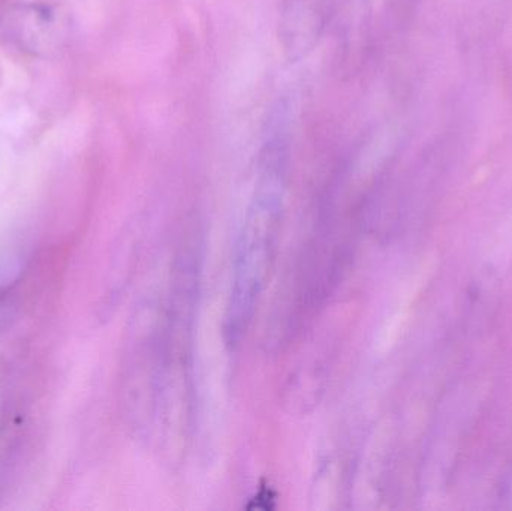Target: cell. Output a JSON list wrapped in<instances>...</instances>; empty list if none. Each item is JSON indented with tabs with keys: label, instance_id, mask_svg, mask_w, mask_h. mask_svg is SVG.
Wrapping results in <instances>:
<instances>
[{
	"label": "cell",
	"instance_id": "cell-1",
	"mask_svg": "<svg viewBox=\"0 0 512 511\" xmlns=\"http://www.w3.org/2000/svg\"><path fill=\"white\" fill-rule=\"evenodd\" d=\"M286 182L285 144L270 140L259 161L254 194L234 245L230 297L225 314V336L230 345L239 344L248 332L267 287L279 245Z\"/></svg>",
	"mask_w": 512,
	"mask_h": 511
},
{
	"label": "cell",
	"instance_id": "cell-2",
	"mask_svg": "<svg viewBox=\"0 0 512 511\" xmlns=\"http://www.w3.org/2000/svg\"><path fill=\"white\" fill-rule=\"evenodd\" d=\"M15 29L21 44L36 53L50 50L59 38L56 15L44 6L24 9Z\"/></svg>",
	"mask_w": 512,
	"mask_h": 511
},
{
	"label": "cell",
	"instance_id": "cell-3",
	"mask_svg": "<svg viewBox=\"0 0 512 511\" xmlns=\"http://www.w3.org/2000/svg\"><path fill=\"white\" fill-rule=\"evenodd\" d=\"M504 500L510 501L512 506V471L510 476H508L507 483H505Z\"/></svg>",
	"mask_w": 512,
	"mask_h": 511
}]
</instances>
